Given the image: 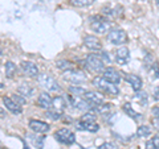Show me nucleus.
<instances>
[{
  "label": "nucleus",
  "instance_id": "nucleus-9",
  "mask_svg": "<svg viewBox=\"0 0 159 149\" xmlns=\"http://www.w3.org/2000/svg\"><path fill=\"white\" fill-rule=\"evenodd\" d=\"M102 77L105 78L106 81L111 82L114 84H118L119 82H121V73H119L117 69L111 67V66L105 67V70H103V73H102Z\"/></svg>",
  "mask_w": 159,
  "mask_h": 149
},
{
  "label": "nucleus",
  "instance_id": "nucleus-25",
  "mask_svg": "<svg viewBox=\"0 0 159 149\" xmlns=\"http://www.w3.org/2000/svg\"><path fill=\"white\" fill-rule=\"evenodd\" d=\"M143 65H145L146 69H148V70H150V69H152V70H154V67H155L158 63L155 62V58H154L151 54L147 53L145 56V58H143Z\"/></svg>",
  "mask_w": 159,
  "mask_h": 149
},
{
  "label": "nucleus",
  "instance_id": "nucleus-36",
  "mask_svg": "<svg viewBox=\"0 0 159 149\" xmlns=\"http://www.w3.org/2000/svg\"><path fill=\"white\" fill-rule=\"evenodd\" d=\"M151 113H152L154 117H158V119H159V106L152 107V108H151Z\"/></svg>",
  "mask_w": 159,
  "mask_h": 149
},
{
  "label": "nucleus",
  "instance_id": "nucleus-10",
  "mask_svg": "<svg viewBox=\"0 0 159 149\" xmlns=\"http://www.w3.org/2000/svg\"><path fill=\"white\" fill-rule=\"evenodd\" d=\"M84 45L90 50H101L102 49V42L101 40L96 36H92V34H88V36L84 37Z\"/></svg>",
  "mask_w": 159,
  "mask_h": 149
},
{
  "label": "nucleus",
  "instance_id": "nucleus-19",
  "mask_svg": "<svg viewBox=\"0 0 159 149\" xmlns=\"http://www.w3.org/2000/svg\"><path fill=\"white\" fill-rule=\"evenodd\" d=\"M122 111L125 112L129 117H131L134 121H139L142 119V113H139V112H137L135 110H134L130 103H125V104H123V106H122Z\"/></svg>",
  "mask_w": 159,
  "mask_h": 149
},
{
  "label": "nucleus",
  "instance_id": "nucleus-23",
  "mask_svg": "<svg viewBox=\"0 0 159 149\" xmlns=\"http://www.w3.org/2000/svg\"><path fill=\"white\" fill-rule=\"evenodd\" d=\"M113 110V104H99V106H96V107H93V111H96L97 113H101V115H107L109 112H110Z\"/></svg>",
  "mask_w": 159,
  "mask_h": 149
},
{
  "label": "nucleus",
  "instance_id": "nucleus-34",
  "mask_svg": "<svg viewBox=\"0 0 159 149\" xmlns=\"http://www.w3.org/2000/svg\"><path fill=\"white\" fill-rule=\"evenodd\" d=\"M99 57L102 58V61L105 63H111V57H110V54H109L107 52H101L99 53Z\"/></svg>",
  "mask_w": 159,
  "mask_h": 149
},
{
  "label": "nucleus",
  "instance_id": "nucleus-4",
  "mask_svg": "<svg viewBox=\"0 0 159 149\" xmlns=\"http://www.w3.org/2000/svg\"><path fill=\"white\" fill-rule=\"evenodd\" d=\"M62 78L72 84H82L88 81L86 74H84L81 70H77V69H70V70L64 71Z\"/></svg>",
  "mask_w": 159,
  "mask_h": 149
},
{
  "label": "nucleus",
  "instance_id": "nucleus-39",
  "mask_svg": "<svg viewBox=\"0 0 159 149\" xmlns=\"http://www.w3.org/2000/svg\"><path fill=\"white\" fill-rule=\"evenodd\" d=\"M145 149H157V147L154 145L152 140H148V141L146 143V147H145Z\"/></svg>",
  "mask_w": 159,
  "mask_h": 149
},
{
  "label": "nucleus",
  "instance_id": "nucleus-29",
  "mask_svg": "<svg viewBox=\"0 0 159 149\" xmlns=\"http://www.w3.org/2000/svg\"><path fill=\"white\" fill-rule=\"evenodd\" d=\"M68 2L73 7H86V6H90L94 0H68Z\"/></svg>",
  "mask_w": 159,
  "mask_h": 149
},
{
  "label": "nucleus",
  "instance_id": "nucleus-21",
  "mask_svg": "<svg viewBox=\"0 0 159 149\" xmlns=\"http://www.w3.org/2000/svg\"><path fill=\"white\" fill-rule=\"evenodd\" d=\"M66 106H68V103L62 96L53 98V110H56L58 112H62L66 108Z\"/></svg>",
  "mask_w": 159,
  "mask_h": 149
},
{
  "label": "nucleus",
  "instance_id": "nucleus-35",
  "mask_svg": "<svg viewBox=\"0 0 159 149\" xmlns=\"http://www.w3.org/2000/svg\"><path fill=\"white\" fill-rule=\"evenodd\" d=\"M98 149H118V147L114 143H103L102 145H99Z\"/></svg>",
  "mask_w": 159,
  "mask_h": 149
},
{
  "label": "nucleus",
  "instance_id": "nucleus-45",
  "mask_svg": "<svg viewBox=\"0 0 159 149\" xmlns=\"http://www.w3.org/2000/svg\"><path fill=\"white\" fill-rule=\"evenodd\" d=\"M0 56H3V50H2V48H0Z\"/></svg>",
  "mask_w": 159,
  "mask_h": 149
},
{
  "label": "nucleus",
  "instance_id": "nucleus-1",
  "mask_svg": "<svg viewBox=\"0 0 159 149\" xmlns=\"http://www.w3.org/2000/svg\"><path fill=\"white\" fill-rule=\"evenodd\" d=\"M92 83L99 92L105 94L107 96H118L119 95V88L114 83L106 81L103 77H94L92 79Z\"/></svg>",
  "mask_w": 159,
  "mask_h": 149
},
{
  "label": "nucleus",
  "instance_id": "nucleus-37",
  "mask_svg": "<svg viewBox=\"0 0 159 149\" xmlns=\"http://www.w3.org/2000/svg\"><path fill=\"white\" fill-rule=\"evenodd\" d=\"M152 98H154V100H158V102H159V86H157L155 88H154Z\"/></svg>",
  "mask_w": 159,
  "mask_h": 149
},
{
  "label": "nucleus",
  "instance_id": "nucleus-18",
  "mask_svg": "<svg viewBox=\"0 0 159 149\" xmlns=\"http://www.w3.org/2000/svg\"><path fill=\"white\" fill-rule=\"evenodd\" d=\"M78 131H86V132H97L99 130V126L96 121H81L77 123Z\"/></svg>",
  "mask_w": 159,
  "mask_h": 149
},
{
  "label": "nucleus",
  "instance_id": "nucleus-20",
  "mask_svg": "<svg viewBox=\"0 0 159 149\" xmlns=\"http://www.w3.org/2000/svg\"><path fill=\"white\" fill-rule=\"evenodd\" d=\"M17 92L21 94V95L25 96V98H31V96L34 95V92H36V88H34L31 83H21L17 87Z\"/></svg>",
  "mask_w": 159,
  "mask_h": 149
},
{
  "label": "nucleus",
  "instance_id": "nucleus-17",
  "mask_svg": "<svg viewBox=\"0 0 159 149\" xmlns=\"http://www.w3.org/2000/svg\"><path fill=\"white\" fill-rule=\"evenodd\" d=\"M37 106L44 108V110H51L53 107V98L49 95L48 92L40 94L39 98H37Z\"/></svg>",
  "mask_w": 159,
  "mask_h": 149
},
{
  "label": "nucleus",
  "instance_id": "nucleus-44",
  "mask_svg": "<svg viewBox=\"0 0 159 149\" xmlns=\"http://www.w3.org/2000/svg\"><path fill=\"white\" fill-rule=\"evenodd\" d=\"M154 2L157 3V6H159V0H154Z\"/></svg>",
  "mask_w": 159,
  "mask_h": 149
},
{
  "label": "nucleus",
  "instance_id": "nucleus-12",
  "mask_svg": "<svg viewBox=\"0 0 159 149\" xmlns=\"http://www.w3.org/2000/svg\"><path fill=\"white\" fill-rule=\"evenodd\" d=\"M29 128L36 132V133H47L49 132V130H51V126H49L48 123L45 121H41V120H34V119H32V120H29Z\"/></svg>",
  "mask_w": 159,
  "mask_h": 149
},
{
  "label": "nucleus",
  "instance_id": "nucleus-16",
  "mask_svg": "<svg viewBox=\"0 0 159 149\" xmlns=\"http://www.w3.org/2000/svg\"><path fill=\"white\" fill-rule=\"evenodd\" d=\"M3 103H4V106H6L7 110L11 111L12 113H16V115H19V113L23 112L21 106L17 104L11 96H3Z\"/></svg>",
  "mask_w": 159,
  "mask_h": 149
},
{
  "label": "nucleus",
  "instance_id": "nucleus-14",
  "mask_svg": "<svg viewBox=\"0 0 159 149\" xmlns=\"http://www.w3.org/2000/svg\"><path fill=\"white\" fill-rule=\"evenodd\" d=\"M84 99L88 100L93 107L103 103V96L101 95V92H96V91H86L84 94Z\"/></svg>",
  "mask_w": 159,
  "mask_h": 149
},
{
  "label": "nucleus",
  "instance_id": "nucleus-3",
  "mask_svg": "<svg viewBox=\"0 0 159 149\" xmlns=\"http://www.w3.org/2000/svg\"><path fill=\"white\" fill-rule=\"evenodd\" d=\"M82 66L86 69L88 71H92V73H103L105 70V62L102 61V58L98 56V54H89V56L85 58V61L82 62Z\"/></svg>",
  "mask_w": 159,
  "mask_h": 149
},
{
  "label": "nucleus",
  "instance_id": "nucleus-41",
  "mask_svg": "<svg viewBox=\"0 0 159 149\" xmlns=\"http://www.w3.org/2000/svg\"><path fill=\"white\" fill-rule=\"evenodd\" d=\"M154 74H155V78L159 79V65H157L155 67H154Z\"/></svg>",
  "mask_w": 159,
  "mask_h": 149
},
{
  "label": "nucleus",
  "instance_id": "nucleus-26",
  "mask_svg": "<svg viewBox=\"0 0 159 149\" xmlns=\"http://www.w3.org/2000/svg\"><path fill=\"white\" fill-rule=\"evenodd\" d=\"M27 137L33 143V145L36 147L37 149H43L44 141H45V137H44V136H40L39 138H36V136H33V135H27Z\"/></svg>",
  "mask_w": 159,
  "mask_h": 149
},
{
  "label": "nucleus",
  "instance_id": "nucleus-40",
  "mask_svg": "<svg viewBox=\"0 0 159 149\" xmlns=\"http://www.w3.org/2000/svg\"><path fill=\"white\" fill-rule=\"evenodd\" d=\"M151 140H152V143H154V145L157 147V149H159V136H158V135H155V136H154V137L151 138Z\"/></svg>",
  "mask_w": 159,
  "mask_h": 149
},
{
  "label": "nucleus",
  "instance_id": "nucleus-11",
  "mask_svg": "<svg viewBox=\"0 0 159 149\" xmlns=\"http://www.w3.org/2000/svg\"><path fill=\"white\" fill-rule=\"evenodd\" d=\"M20 67H21V70H23V73L25 74V75L31 77V78H37L39 77V69L33 62L23 61L21 63H20Z\"/></svg>",
  "mask_w": 159,
  "mask_h": 149
},
{
  "label": "nucleus",
  "instance_id": "nucleus-5",
  "mask_svg": "<svg viewBox=\"0 0 159 149\" xmlns=\"http://www.w3.org/2000/svg\"><path fill=\"white\" fill-rule=\"evenodd\" d=\"M37 82H39L40 86H41L43 88H45L47 91L57 92V91L61 90V87H60V84L57 83V81L52 75H49V74H39Z\"/></svg>",
  "mask_w": 159,
  "mask_h": 149
},
{
  "label": "nucleus",
  "instance_id": "nucleus-33",
  "mask_svg": "<svg viewBox=\"0 0 159 149\" xmlns=\"http://www.w3.org/2000/svg\"><path fill=\"white\" fill-rule=\"evenodd\" d=\"M135 98L138 99L139 103H141L142 106L147 103V94H146V92H139V91H138V94L135 95Z\"/></svg>",
  "mask_w": 159,
  "mask_h": 149
},
{
  "label": "nucleus",
  "instance_id": "nucleus-42",
  "mask_svg": "<svg viewBox=\"0 0 159 149\" xmlns=\"http://www.w3.org/2000/svg\"><path fill=\"white\" fill-rule=\"evenodd\" d=\"M7 116V113H6V111L3 110L2 107H0V119H3V117H6Z\"/></svg>",
  "mask_w": 159,
  "mask_h": 149
},
{
  "label": "nucleus",
  "instance_id": "nucleus-22",
  "mask_svg": "<svg viewBox=\"0 0 159 149\" xmlns=\"http://www.w3.org/2000/svg\"><path fill=\"white\" fill-rule=\"evenodd\" d=\"M16 73H17L16 65H15L13 62H11V61H7L6 62V77L9 78V79H12L15 75H16Z\"/></svg>",
  "mask_w": 159,
  "mask_h": 149
},
{
  "label": "nucleus",
  "instance_id": "nucleus-46",
  "mask_svg": "<svg viewBox=\"0 0 159 149\" xmlns=\"http://www.w3.org/2000/svg\"><path fill=\"white\" fill-rule=\"evenodd\" d=\"M3 87H4V84H3V83H0V88H3Z\"/></svg>",
  "mask_w": 159,
  "mask_h": 149
},
{
  "label": "nucleus",
  "instance_id": "nucleus-8",
  "mask_svg": "<svg viewBox=\"0 0 159 149\" xmlns=\"http://www.w3.org/2000/svg\"><path fill=\"white\" fill-rule=\"evenodd\" d=\"M68 100L72 106L76 108L78 111H89V110H93V106L85 99H81L80 96H74V95H69L68 96Z\"/></svg>",
  "mask_w": 159,
  "mask_h": 149
},
{
  "label": "nucleus",
  "instance_id": "nucleus-13",
  "mask_svg": "<svg viewBox=\"0 0 159 149\" xmlns=\"http://www.w3.org/2000/svg\"><path fill=\"white\" fill-rule=\"evenodd\" d=\"M125 81L130 84V86L133 87V90L134 91H141V88L143 86V81H142V78L137 75V74H126L125 75Z\"/></svg>",
  "mask_w": 159,
  "mask_h": 149
},
{
  "label": "nucleus",
  "instance_id": "nucleus-32",
  "mask_svg": "<svg viewBox=\"0 0 159 149\" xmlns=\"http://www.w3.org/2000/svg\"><path fill=\"white\" fill-rule=\"evenodd\" d=\"M12 99L15 102H16L17 104H20V106H23V104H25V96H23L21 94H13L12 95Z\"/></svg>",
  "mask_w": 159,
  "mask_h": 149
},
{
  "label": "nucleus",
  "instance_id": "nucleus-30",
  "mask_svg": "<svg viewBox=\"0 0 159 149\" xmlns=\"http://www.w3.org/2000/svg\"><path fill=\"white\" fill-rule=\"evenodd\" d=\"M61 115H62V112H58V111H56V110H47V112H45V116L47 117H49L51 120H60L61 119Z\"/></svg>",
  "mask_w": 159,
  "mask_h": 149
},
{
  "label": "nucleus",
  "instance_id": "nucleus-7",
  "mask_svg": "<svg viewBox=\"0 0 159 149\" xmlns=\"http://www.w3.org/2000/svg\"><path fill=\"white\" fill-rule=\"evenodd\" d=\"M107 41L113 45H123L127 42V34L123 29L114 28L107 33Z\"/></svg>",
  "mask_w": 159,
  "mask_h": 149
},
{
  "label": "nucleus",
  "instance_id": "nucleus-2",
  "mask_svg": "<svg viewBox=\"0 0 159 149\" xmlns=\"http://www.w3.org/2000/svg\"><path fill=\"white\" fill-rule=\"evenodd\" d=\"M89 21H90V29L96 33L105 34L106 32L111 31V21L101 15H94L89 19Z\"/></svg>",
  "mask_w": 159,
  "mask_h": 149
},
{
  "label": "nucleus",
  "instance_id": "nucleus-38",
  "mask_svg": "<svg viewBox=\"0 0 159 149\" xmlns=\"http://www.w3.org/2000/svg\"><path fill=\"white\" fill-rule=\"evenodd\" d=\"M151 123H152V126H154V128L159 132V119L158 117H152L151 119Z\"/></svg>",
  "mask_w": 159,
  "mask_h": 149
},
{
  "label": "nucleus",
  "instance_id": "nucleus-27",
  "mask_svg": "<svg viewBox=\"0 0 159 149\" xmlns=\"http://www.w3.org/2000/svg\"><path fill=\"white\" fill-rule=\"evenodd\" d=\"M69 92H70V95L80 96V95H84V94L86 92V90L80 86V84H73V86L69 87Z\"/></svg>",
  "mask_w": 159,
  "mask_h": 149
},
{
  "label": "nucleus",
  "instance_id": "nucleus-24",
  "mask_svg": "<svg viewBox=\"0 0 159 149\" xmlns=\"http://www.w3.org/2000/svg\"><path fill=\"white\" fill-rule=\"evenodd\" d=\"M56 66L60 69V70H62V71H66V70H70V69H74L73 63L70 61H68V59H60V61L56 62Z\"/></svg>",
  "mask_w": 159,
  "mask_h": 149
},
{
  "label": "nucleus",
  "instance_id": "nucleus-28",
  "mask_svg": "<svg viewBox=\"0 0 159 149\" xmlns=\"http://www.w3.org/2000/svg\"><path fill=\"white\" fill-rule=\"evenodd\" d=\"M151 135V128L148 126H141L137 130V136L138 137H148Z\"/></svg>",
  "mask_w": 159,
  "mask_h": 149
},
{
  "label": "nucleus",
  "instance_id": "nucleus-31",
  "mask_svg": "<svg viewBox=\"0 0 159 149\" xmlns=\"http://www.w3.org/2000/svg\"><path fill=\"white\" fill-rule=\"evenodd\" d=\"M96 120H97V115L94 112H86L81 117V121H96Z\"/></svg>",
  "mask_w": 159,
  "mask_h": 149
},
{
  "label": "nucleus",
  "instance_id": "nucleus-15",
  "mask_svg": "<svg viewBox=\"0 0 159 149\" xmlns=\"http://www.w3.org/2000/svg\"><path fill=\"white\" fill-rule=\"evenodd\" d=\"M116 61L119 65H126L130 61V52L126 46H121L116 50Z\"/></svg>",
  "mask_w": 159,
  "mask_h": 149
},
{
  "label": "nucleus",
  "instance_id": "nucleus-43",
  "mask_svg": "<svg viewBox=\"0 0 159 149\" xmlns=\"http://www.w3.org/2000/svg\"><path fill=\"white\" fill-rule=\"evenodd\" d=\"M24 149H31V148H29V147L27 145V144H24Z\"/></svg>",
  "mask_w": 159,
  "mask_h": 149
},
{
  "label": "nucleus",
  "instance_id": "nucleus-6",
  "mask_svg": "<svg viewBox=\"0 0 159 149\" xmlns=\"http://www.w3.org/2000/svg\"><path fill=\"white\" fill-rule=\"evenodd\" d=\"M53 137L56 138V141H58L60 144H64V145H72L76 141V135L68 128H60L54 132Z\"/></svg>",
  "mask_w": 159,
  "mask_h": 149
}]
</instances>
